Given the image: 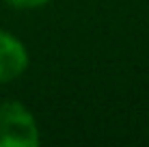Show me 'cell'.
I'll return each instance as SVG.
<instances>
[{
    "label": "cell",
    "instance_id": "1",
    "mask_svg": "<svg viewBox=\"0 0 149 147\" xmlns=\"http://www.w3.org/2000/svg\"><path fill=\"white\" fill-rule=\"evenodd\" d=\"M37 119L22 102H0V147H37Z\"/></svg>",
    "mask_w": 149,
    "mask_h": 147
},
{
    "label": "cell",
    "instance_id": "3",
    "mask_svg": "<svg viewBox=\"0 0 149 147\" xmlns=\"http://www.w3.org/2000/svg\"><path fill=\"white\" fill-rule=\"evenodd\" d=\"M4 2L13 9H39L43 4L52 2V0H4Z\"/></svg>",
    "mask_w": 149,
    "mask_h": 147
},
{
    "label": "cell",
    "instance_id": "2",
    "mask_svg": "<svg viewBox=\"0 0 149 147\" xmlns=\"http://www.w3.org/2000/svg\"><path fill=\"white\" fill-rule=\"evenodd\" d=\"M30 56L26 45L15 35L0 30V84L17 80L28 69Z\"/></svg>",
    "mask_w": 149,
    "mask_h": 147
}]
</instances>
